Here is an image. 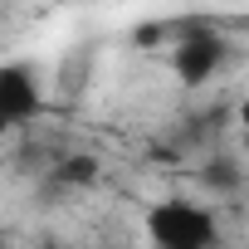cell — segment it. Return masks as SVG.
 Listing matches in <instances>:
<instances>
[{
  "label": "cell",
  "mask_w": 249,
  "mask_h": 249,
  "mask_svg": "<svg viewBox=\"0 0 249 249\" xmlns=\"http://www.w3.org/2000/svg\"><path fill=\"white\" fill-rule=\"evenodd\" d=\"M147 234L157 249H210L215 220H210V210H200L191 200H161L147 210Z\"/></svg>",
  "instance_id": "1"
},
{
  "label": "cell",
  "mask_w": 249,
  "mask_h": 249,
  "mask_svg": "<svg viewBox=\"0 0 249 249\" xmlns=\"http://www.w3.org/2000/svg\"><path fill=\"white\" fill-rule=\"evenodd\" d=\"M225 59H230V44H225L215 30H191V35L176 44V54H171L181 83H191V88L210 83V78L225 69Z\"/></svg>",
  "instance_id": "2"
},
{
  "label": "cell",
  "mask_w": 249,
  "mask_h": 249,
  "mask_svg": "<svg viewBox=\"0 0 249 249\" xmlns=\"http://www.w3.org/2000/svg\"><path fill=\"white\" fill-rule=\"evenodd\" d=\"M35 112H39L35 69H30V64H5V69H0V117H5V127L30 122Z\"/></svg>",
  "instance_id": "3"
},
{
  "label": "cell",
  "mask_w": 249,
  "mask_h": 249,
  "mask_svg": "<svg viewBox=\"0 0 249 249\" xmlns=\"http://www.w3.org/2000/svg\"><path fill=\"white\" fill-rule=\"evenodd\" d=\"M54 181H59V186H93V181H98V161L83 157V152H73V157H64V161L54 166Z\"/></svg>",
  "instance_id": "4"
},
{
  "label": "cell",
  "mask_w": 249,
  "mask_h": 249,
  "mask_svg": "<svg viewBox=\"0 0 249 249\" xmlns=\"http://www.w3.org/2000/svg\"><path fill=\"white\" fill-rule=\"evenodd\" d=\"M205 186L210 191H239V161L234 157H210V166H205Z\"/></svg>",
  "instance_id": "5"
},
{
  "label": "cell",
  "mask_w": 249,
  "mask_h": 249,
  "mask_svg": "<svg viewBox=\"0 0 249 249\" xmlns=\"http://www.w3.org/2000/svg\"><path fill=\"white\" fill-rule=\"evenodd\" d=\"M5 132H10V127H5V117H0V137H5Z\"/></svg>",
  "instance_id": "6"
}]
</instances>
